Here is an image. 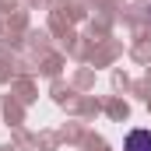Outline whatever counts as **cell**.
<instances>
[{
    "mask_svg": "<svg viewBox=\"0 0 151 151\" xmlns=\"http://www.w3.org/2000/svg\"><path fill=\"white\" fill-rule=\"evenodd\" d=\"M123 151H151V130H130Z\"/></svg>",
    "mask_w": 151,
    "mask_h": 151,
    "instance_id": "6da1fadb",
    "label": "cell"
}]
</instances>
